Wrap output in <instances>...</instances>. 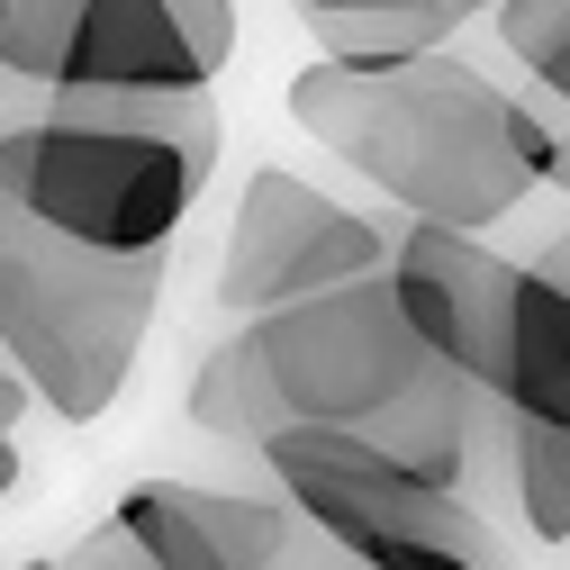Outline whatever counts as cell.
<instances>
[{"label": "cell", "mask_w": 570, "mask_h": 570, "mask_svg": "<svg viewBox=\"0 0 570 570\" xmlns=\"http://www.w3.org/2000/svg\"><path fill=\"white\" fill-rule=\"evenodd\" d=\"M190 425L218 444H263L272 425H335V435H363L390 462L462 489L471 381L425 353V335L407 326V308L390 291V263H381V272L335 281V291L254 308L199 363Z\"/></svg>", "instance_id": "6da1fadb"}, {"label": "cell", "mask_w": 570, "mask_h": 570, "mask_svg": "<svg viewBox=\"0 0 570 570\" xmlns=\"http://www.w3.org/2000/svg\"><path fill=\"white\" fill-rule=\"evenodd\" d=\"M281 109L390 208L444 227H498L552 181L561 118L471 73L453 46L425 55H317L281 82Z\"/></svg>", "instance_id": "7a4b0ae2"}, {"label": "cell", "mask_w": 570, "mask_h": 570, "mask_svg": "<svg viewBox=\"0 0 570 570\" xmlns=\"http://www.w3.org/2000/svg\"><path fill=\"white\" fill-rule=\"evenodd\" d=\"M164 272L173 254H100L0 199V363L63 425L109 416L164 308Z\"/></svg>", "instance_id": "3957f363"}, {"label": "cell", "mask_w": 570, "mask_h": 570, "mask_svg": "<svg viewBox=\"0 0 570 570\" xmlns=\"http://www.w3.org/2000/svg\"><path fill=\"white\" fill-rule=\"evenodd\" d=\"M208 173H218V118L118 127V118L37 109L0 127V199H19L28 218L100 254H173Z\"/></svg>", "instance_id": "277c9868"}, {"label": "cell", "mask_w": 570, "mask_h": 570, "mask_svg": "<svg viewBox=\"0 0 570 570\" xmlns=\"http://www.w3.org/2000/svg\"><path fill=\"white\" fill-rule=\"evenodd\" d=\"M254 462L299 508V525H317L363 570H517L508 534H498L489 517H471L453 480H425V471L390 462L363 435H335V425H272V435L254 444Z\"/></svg>", "instance_id": "5b68a950"}, {"label": "cell", "mask_w": 570, "mask_h": 570, "mask_svg": "<svg viewBox=\"0 0 570 570\" xmlns=\"http://www.w3.org/2000/svg\"><path fill=\"white\" fill-rule=\"evenodd\" d=\"M390 263V236L372 218H353L344 199L308 190L299 173L263 164L236 199V227H227V263H218V299L236 317L254 308H281V299H308V291H335L353 272H381Z\"/></svg>", "instance_id": "8992f818"}, {"label": "cell", "mask_w": 570, "mask_h": 570, "mask_svg": "<svg viewBox=\"0 0 570 570\" xmlns=\"http://www.w3.org/2000/svg\"><path fill=\"white\" fill-rule=\"evenodd\" d=\"M508 416V498L543 552H570V291L552 272H517L508 381L489 399Z\"/></svg>", "instance_id": "52a82bcc"}, {"label": "cell", "mask_w": 570, "mask_h": 570, "mask_svg": "<svg viewBox=\"0 0 570 570\" xmlns=\"http://www.w3.org/2000/svg\"><path fill=\"white\" fill-rule=\"evenodd\" d=\"M517 272L508 254H489L480 227H444V218H407L390 236V291L407 308V326L425 335L435 363H453L471 381V399L489 407L508 381V335H517Z\"/></svg>", "instance_id": "ba28073f"}, {"label": "cell", "mask_w": 570, "mask_h": 570, "mask_svg": "<svg viewBox=\"0 0 570 570\" xmlns=\"http://www.w3.org/2000/svg\"><path fill=\"white\" fill-rule=\"evenodd\" d=\"M55 82H127V91H208V63L181 28V0H73Z\"/></svg>", "instance_id": "9c48e42d"}, {"label": "cell", "mask_w": 570, "mask_h": 570, "mask_svg": "<svg viewBox=\"0 0 570 570\" xmlns=\"http://www.w3.org/2000/svg\"><path fill=\"white\" fill-rule=\"evenodd\" d=\"M73 561H91V570H227V552L190 525L173 480H136L118 508L73 543Z\"/></svg>", "instance_id": "30bf717a"}, {"label": "cell", "mask_w": 570, "mask_h": 570, "mask_svg": "<svg viewBox=\"0 0 570 570\" xmlns=\"http://www.w3.org/2000/svg\"><path fill=\"white\" fill-rule=\"evenodd\" d=\"M317 55H425V46H453L462 19L453 10H299Z\"/></svg>", "instance_id": "8fae6325"}, {"label": "cell", "mask_w": 570, "mask_h": 570, "mask_svg": "<svg viewBox=\"0 0 570 570\" xmlns=\"http://www.w3.org/2000/svg\"><path fill=\"white\" fill-rule=\"evenodd\" d=\"M489 19H498V46L534 73V91L570 118V0H489Z\"/></svg>", "instance_id": "7c38bea8"}, {"label": "cell", "mask_w": 570, "mask_h": 570, "mask_svg": "<svg viewBox=\"0 0 570 570\" xmlns=\"http://www.w3.org/2000/svg\"><path fill=\"white\" fill-rule=\"evenodd\" d=\"M299 10H453V19H480L489 0H299Z\"/></svg>", "instance_id": "4fadbf2b"}, {"label": "cell", "mask_w": 570, "mask_h": 570, "mask_svg": "<svg viewBox=\"0 0 570 570\" xmlns=\"http://www.w3.org/2000/svg\"><path fill=\"white\" fill-rule=\"evenodd\" d=\"M534 272H552V281H561V291H570V227H561V236H552V245L534 254Z\"/></svg>", "instance_id": "5bb4252c"}, {"label": "cell", "mask_w": 570, "mask_h": 570, "mask_svg": "<svg viewBox=\"0 0 570 570\" xmlns=\"http://www.w3.org/2000/svg\"><path fill=\"white\" fill-rule=\"evenodd\" d=\"M543 190H570V118H561V155H552V181Z\"/></svg>", "instance_id": "9a60e30c"}, {"label": "cell", "mask_w": 570, "mask_h": 570, "mask_svg": "<svg viewBox=\"0 0 570 570\" xmlns=\"http://www.w3.org/2000/svg\"><path fill=\"white\" fill-rule=\"evenodd\" d=\"M19 489V444H0V498Z\"/></svg>", "instance_id": "2e32d148"}, {"label": "cell", "mask_w": 570, "mask_h": 570, "mask_svg": "<svg viewBox=\"0 0 570 570\" xmlns=\"http://www.w3.org/2000/svg\"><path fill=\"white\" fill-rule=\"evenodd\" d=\"M55 570H91V561H73V552H63V561H55Z\"/></svg>", "instance_id": "e0dca14e"}, {"label": "cell", "mask_w": 570, "mask_h": 570, "mask_svg": "<svg viewBox=\"0 0 570 570\" xmlns=\"http://www.w3.org/2000/svg\"><path fill=\"white\" fill-rule=\"evenodd\" d=\"M19 570H55V561H19Z\"/></svg>", "instance_id": "ac0fdd59"}, {"label": "cell", "mask_w": 570, "mask_h": 570, "mask_svg": "<svg viewBox=\"0 0 570 570\" xmlns=\"http://www.w3.org/2000/svg\"><path fill=\"white\" fill-rule=\"evenodd\" d=\"M0 10H10V0H0Z\"/></svg>", "instance_id": "d6986e66"}]
</instances>
